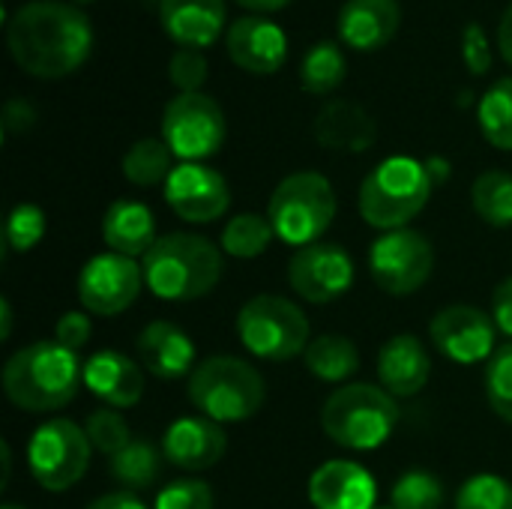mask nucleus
Returning <instances> with one entry per match:
<instances>
[{"label":"nucleus","instance_id":"79ce46f5","mask_svg":"<svg viewBox=\"0 0 512 509\" xmlns=\"http://www.w3.org/2000/svg\"><path fill=\"white\" fill-rule=\"evenodd\" d=\"M492 321L498 333H504L512 342V276L504 279L492 294Z\"/></svg>","mask_w":512,"mask_h":509},{"label":"nucleus","instance_id":"3c124183","mask_svg":"<svg viewBox=\"0 0 512 509\" xmlns=\"http://www.w3.org/2000/svg\"><path fill=\"white\" fill-rule=\"evenodd\" d=\"M387 509H393V507H387Z\"/></svg>","mask_w":512,"mask_h":509},{"label":"nucleus","instance_id":"7c9ffc66","mask_svg":"<svg viewBox=\"0 0 512 509\" xmlns=\"http://www.w3.org/2000/svg\"><path fill=\"white\" fill-rule=\"evenodd\" d=\"M477 120L492 147L512 150V78L495 81L483 93L477 105Z\"/></svg>","mask_w":512,"mask_h":509},{"label":"nucleus","instance_id":"f3484780","mask_svg":"<svg viewBox=\"0 0 512 509\" xmlns=\"http://www.w3.org/2000/svg\"><path fill=\"white\" fill-rule=\"evenodd\" d=\"M228 435L222 423L210 417H180L162 435V453L183 471H207L222 462Z\"/></svg>","mask_w":512,"mask_h":509},{"label":"nucleus","instance_id":"c9c22d12","mask_svg":"<svg viewBox=\"0 0 512 509\" xmlns=\"http://www.w3.org/2000/svg\"><path fill=\"white\" fill-rule=\"evenodd\" d=\"M486 399L492 411L512 426V342L501 345L486 363Z\"/></svg>","mask_w":512,"mask_h":509},{"label":"nucleus","instance_id":"a18cd8bd","mask_svg":"<svg viewBox=\"0 0 512 509\" xmlns=\"http://www.w3.org/2000/svg\"><path fill=\"white\" fill-rule=\"evenodd\" d=\"M498 51L504 54V60L512 66V3L507 6L501 24H498Z\"/></svg>","mask_w":512,"mask_h":509},{"label":"nucleus","instance_id":"bb28decb","mask_svg":"<svg viewBox=\"0 0 512 509\" xmlns=\"http://www.w3.org/2000/svg\"><path fill=\"white\" fill-rule=\"evenodd\" d=\"M171 162H174V153L162 138H141L126 150L120 168L132 186L150 189V186H159L171 177V171H174Z\"/></svg>","mask_w":512,"mask_h":509},{"label":"nucleus","instance_id":"9b49d317","mask_svg":"<svg viewBox=\"0 0 512 509\" xmlns=\"http://www.w3.org/2000/svg\"><path fill=\"white\" fill-rule=\"evenodd\" d=\"M369 270L381 291L393 297L417 294L435 270V249L414 228L384 231L369 249Z\"/></svg>","mask_w":512,"mask_h":509},{"label":"nucleus","instance_id":"7ed1b4c3","mask_svg":"<svg viewBox=\"0 0 512 509\" xmlns=\"http://www.w3.org/2000/svg\"><path fill=\"white\" fill-rule=\"evenodd\" d=\"M144 285L171 303L207 297L222 279V252L201 234H165L144 255Z\"/></svg>","mask_w":512,"mask_h":509},{"label":"nucleus","instance_id":"393cba45","mask_svg":"<svg viewBox=\"0 0 512 509\" xmlns=\"http://www.w3.org/2000/svg\"><path fill=\"white\" fill-rule=\"evenodd\" d=\"M102 240L111 252L126 258H141L153 249L156 237V219L147 204L120 198L114 201L102 216Z\"/></svg>","mask_w":512,"mask_h":509},{"label":"nucleus","instance_id":"cd10ccee","mask_svg":"<svg viewBox=\"0 0 512 509\" xmlns=\"http://www.w3.org/2000/svg\"><path fill=\"white\" fill-rule=\"evenodd\" d=\"M162 459H165V453H159L153 444L132 441L129 447H123L117 456L108 459V471L126 492H141V489H150L159 480Z\"/></svg>","mask_w":512,"mask_h":509},{"label":"nucleus","instance_id":"8fccbe9b","mask_svg":"<svg viewBox=\"0 0 512 509\" xmlns=\"http://www.w3.org/2000/svg\"><path fill=\"white\" fill-rule=\"evenodd\" d=\"M75 3H93V0H75Z\"/></svg>","mask_w":512,"mask_h":509},{"label":"nucleus","instance_id":"2f4dec72","mask_svg":"<svg viewBox=\"0 0 512 509\" xmlns=\"http://www.w3.org/2000/svg\"><path fill=\"white\" fill-rule=\"evenodd\" d=\"M276 237L273 225L267 216L258 213H240L234 216L225 228H222V249L231 258H258L270 249V240Z\"/></svg>","mask_w":512,"mask_h":509},{"label":"nucleus","instance_id":"72a5a7b5","mask_svg":"<svg viewBox=\"0 0 512 509\" xmlns=\"http://www.w3.org/2000/svg\"><path fill=\"white\" fill-rule=\"evenodd\" d=\"M45 237V213L36 204H18L6 216L3 252H30Z\"/></svg>","mask_w":512,"mask_h":509},{"label":"nucleus","instance_id":"a878e982","mask_svg":"<svg viewBox=\"0 0 512 509\" xmlns=\"http://www.w3.org/2000/svg\"><path fill=\"white\" fill-rule=\"evenodd\" d=\"M303 360H306V369L315 378L327 381V384L348 381L360 369V351L345 336H318V339H312Z\"/></svg>","mask_w":512,"mask_h":509},{"label":"nucleus","instance_id":"ddd939ff","mask_svg":"<svg viewBox=\"0 0 512 509\" xmlns=\"http://www.w3.org/2000/svg\"><path fill=\"white\" fill-rule=\"evenodd\" d=\"M288 285L306 303H333L354 285V261L336 243H312L294 252L288 264Z\"/></svg>","mask_w":512,"mask_h":509},{"label":"nucleus","instance_id":"20e7f679","mask_svg":"<svg viewBox=\"0 0 512 509\" xmlns=\"http://www.w3.org/2000/svg\"><path fill=\"white\" fill-rule=\"evenodd\" d=\"M429 165L414 156H390L375 165L360 186V216L381 231L405 228L432 198Z\"/></svg>","mask_w":512,"mask_h":509},{"label":"nucleus","instance_id":"a19ab883","mask_svg":"<svg viewBox=\"0 0 512 509\" xmlns=\"http://www.w3.org/2000/svg\"><path fill=\"white\" fill-rule=\"evenodd\" d=\"M90 330H93V324L84 312H66V315H60V321L54 327V342H60L63 348L78 354L90 342Z\"/></svg>","mask_w":512,"mask_h":509},{"label":"nucleus","instance_id":"49530a36","mask_svg":"<svg viewBox=\"0 0 512 509\" xmlns=\"http://www.w3.org/2000/svg\"><path fill=\"white\" fill-rule=\"evenodd\" d=\"M237 3L246 6V9H252V12H279L291 0H237Z\"/></svg>","mask_w":512,"mask_h":509},{"label":"nucleus","instance_id":"5701e85b","mask_svg":"<svg viewBox=\"0 0 512 509\" xmlns=\"http://www.w3.org/2000/svg\"><path fill=\"white\" fill-rule=\"evenodd\" d=\"M429 375H432L429 351L411 333L393 336L378 354V378L393 399L417 396L429 384Z\"/></svg>","mask_w":512,"mask_h":509},{"label":"nucleus","instance_id":"dca6fc26","mask_svg":"<svg viewBox=\"0 0 512 509\" xmlns=\"http://www.w3.org/2000/svg\"><path fill=\"white\" fill-rule=\"evenodd\" d=\"M228 54L231 60L252 72V75H273L282 69L285 57H288V36L285 30L261 15H246L237 18L228 27Z\"/></svg>","mask_w":512,"mask_h":509},{"label":"nucleus","instance_id":"6ab92c4d","mask_svg":"<svg viewBox=\"0 0 512 509\" xmlns=\"http://www.w3.org/2000/svg\"><path fill=\"white\" fill-rule=\"evenodd\" d=\"M402 24L399 0H345L339 9V39L354 51L384 48Z\"/></svg>","mask_w":512,"mask_h":509},{"label":"nucleus","instance_id":"e433bc0d","mask_svg":"<svg viewBox=\"0 0 512 509\" xmlns=\"http://www.w3.org/2000/svg\"><path fill=\"white\" fill-rule=\"evenodd\" d=\"M84 432L93 444V450L105 453L108 459L117 456L123 447L132 444V435H129V423L120 417L117 408H102V411H93L84 423Z\"/></svg>","mask_w":512,"mask_h":509},{"label":"nucleus","instance_id":"9d476101","mask_svg":"<svg viewBox=\"0 0 512 509\" xmlns=\"http://www.w3.org/2000/svg\"><path fill=\"white\" fill-rule=\"evenodd\" d=\"M225 114L207 93H177L162 111V141L183 162H201L225 144Z\"/></svg>","mask_w":512,"mask_h":509},{"label":"nucleus","instance_id":"0eeeda50","mask_svg":"<svg viewBox=\"0 0 512 509\" xmlns=\"http://www.w3.org/2000/svg\"><path fill=\"white\" fill-rule=\"evenodd\" d=\"M267 219L276 237L294 249L321 243L324 231L336 219V192L318 171L288 174L270 195Z\"/></svg>","mask_w":512,"mask_h":509},{"label":"nucleus","instance_id":"39448f33","mask_svg":"<svg viewBox=\"0 0 512 509\" xmlns=\"http://www.w3.org/2000/svg\"><path fill=\"white\" fill-rule=\"evenodd\" d=\"M399 423L396 399L375 384H345L321 408L324 435L345 450H378Z\"/></svg>","mask_w":512,"mask_h":509},{"label":"nucleus","instance_id":"c756f323","mask_svg":"<svg viewBox=\"0 0 512 509\" xmlns=\"http://www.w3.org/2000/svg\"><path fill=\"white\" fill-rule=\"evenodd\" d=\"M471 204L474 213L492 225V228H510L512 225V174L507 171H483L471 186Z\"/></svg>","mask_w":512,"mask_h":509},{"label":"nucleus","instance_id":"6e6552de","mask_svg":"<svg viewBox=\"0 0 512 509\" xmlns=\"http://www.w3.org/2000/svg\"><path fill=\"white\" fill-rule=\"evenodd\" d=\"M237 336L243 348L270 363H285L306 354L309 318L297 303L279 294H258L237 312Z\"/></svg>","mask_w":512,"mask_h":509},{"label":"nucleus","instance_id":"4468645a","mask_svg":"<svg viewBox=\"0 0 512 509\" xmlns=\"http://www.w3.org/2000/svg\"><path fill=\"white\" fill-rule=\"evenodd\" d=\"M495 321L477 309V306H447L429 321V339L438 348L441 357L459 363V366H474L483 360H492L495 354Z\"/></svg>","mask_w":512,"mask_h":509},{"label":"nucleus","instance_id":"f03ea898","mask_svg":"<svg viewBox=\"0 0 512 509\" xmlns=\"http://www.w3.org/2000/svg\"><path fill=\"white\" fill-rule=\"evenodd\" d=\"M78 384H84V363H78V354L54 339L15 351L3 366L6 399L30 414L69 405L78 393Z\"/></svg>","mask_w":512,"mask_h":509},{"label":"nucleus","instance_id":"ea45409f","mask_svg":"<svg viewBox=\"0 0 512 509\" xmlns=\"http://www.w3.org/2000/svg\"><path fill=\"white\" fill-rule=\"evenodd\" d=\"M462 57L471 75H486L492 69V45L477 21H471L462 33Z\"/></svg>","mask_w":512,"mask_h":509},{"label":"nucleus","instance_id":"1a4fd4ad","mask_svg":"<svg viewBox=\"0 0 512 509\" xmlns=\"http://www.w3.org/2000/svg\"><path fill=\"white\" fill-rule=\"evenodd\" d=\"M90 453L93 444L87 438V432L66 420H48L42 423L27 447V465L33 480L48 489V492H66L72 489L90 468Z\"/></svg>","mask_w":512,"mask_h":509},{"label":"nucleus","instance_id":"4be33fe9","mask_svg":"<svg viewBox=\"0 0 512 509\" xmlns=\"http://www.w3.org/2000/svg\"><path fill=\"white\" fill-rule=\"evenodd\" d=\"M162 30L180 48H207L222 36L225 0H159Z\"/></svg>","mask_w":512,"mask_h":509},{"label":"nucleus","instance_id":"aec40b11","mask_svg":"<svg viewBox=\"0 0 512 509\" xmlns=\"http://www.w3.org/2000/svg\"><path fill=\"white\" fill-rule=\"evenodd\" d=\"M312 135L327 150L363 153V150H369L375 144L378 123L363 105H357L351 99H333L312 120Z\"/></svg>","mask_w":512,"mask_h":509},{"label":"nucleus","instance_id":"4c0bfd02","mask_svg":"<svg viewBox=\"0 0 512 509\" xmlns=\"http://www.w3.org/2000/svg\"><path fill=\"white\" fill-rule=\"evenodd\" d=\"M153 509H213V489L204 480H174L156 495Z\"/></svg>","mask_w":512,"mask_h":509},{"label":"nucleus","instance_id":"58836bf2","mask_svg":"<svg viewBox=\"0 0 512 509\" xmlns=\"http://www.w3.org/2000/svg\"><path fill=\"white\" fill-rule=\"evenodd\" d=\"M168 78L180 93H201L207 81V60L195 48H177L168 60Z\"/></svg>","mask_w":512,"mask_h":509},{"label":"nucleus","instance_id":"09e8293b","mask_svg":"<svg viewBox=\"0 0 512 509\" xmlns=\"http://www.w3.org/2000/svg\"><path fill=\"white\" fill-rule=\"evenodd\" d=\"M3 509H24V507H18V504H3Z\"/></svg>","mask_w":512,"mask_h":509},{"label":"nucleus","instance_id":"c03bdc74","mask_svg":"<svg viewBox=\"0 0 512 509\" xmlns=\"http://www.w3.org/2000/svg\"><path fill=\"white\" fill-rule=\"evenodd\" d=\"M84 509H147L132 492H114V495H105L99 501H93L90 507Z\"/></svg>","mask_w":512,"mask_h":509},{"label":"nucleus","instance_id":"37998d69","mask_svg":"<svg viewBox=\"0 0 512 509\" xmlns=\"http://www.w3.org/2000/svg\"><path fill=\"white\" fill-rule=\"evenodd\" d=\"M33 120H36V111H33L30 102H24V99H9L6 102V108H3V129H6V135L30 129Z\"/></svg>","mask_w":512,"mask_h":509},{"label":"nucleus","instance_id":"b1692460","mask_svg":"<svg viewBox=\"0 0 512 509\" xmlns=\"http://www.w3.org/2000/svg\"><path fill=\"white\" fill-rule=\"evenodd\" d=\"M138 351V363H144V369L162 381H177L192 369L195 363V345L192 339L171 321H153L138 333L135 342Z\"/></svg>","mask_w":512,"mask_h":509},{"label":"nucleus","instance_id":"de8ad7c7","mask_svg":"<svg viewBox=\"0 0 512 509\" xmlns=\"http://www.w3.org/2000/svg\"><path fill=\"white\" fill-rule=\"evenodd\" d=\"M0 318H3V339H9V333H12V309H9V300L3 297L0 300Z\"/></svg>","mask_w":512,"mask_h":509},{"label":"nucleus","instance_id":"f8f14e48","mask_svg":"<svg viewBox=\"0 0 512 509\" xmlns=\"http://www.w3.org/2000/svg\"><path fill=\"white\" fill-rule=\"evenodd\" d=\"M144 285V267L135 258L105 252L90 258L78 273V300L90 315L111 318L129 309Z\"/></svg>","mask_w":512,"mask_h":509},{"label":"nucleus","instance_id":"423d86ee","mask_svg":"<svg viewBox=\"0 0 512 509\" xmlns=\"http://www.w3.org/2000/svg\"><path fill=\"white\" fill-rule=\"evenodd\" d=\"M267 387L261 372L231 354L210 357L189 375V402L216 423H243L261 411Z\"/></svg>","mask_w":512,"mask_h":509},{"label":"nucleus","instance_id":"412c9836","mask_svg":"<svg viewBox=\"0 0 512 509\" xmlns=\"http://www.w3.org/2000/svg\"><path fill=\"white\" fill-rule=\"evenodd\" d=\"M84 387L108 408H135L144 396V372L120 351H96L84 363Z\"/></svg>","mask_w":512,"mask_h":509},{"label":"nucleus","instance_id":"f257e3e1","mask_svg":"<svg viewBox=\"0 0 512 509\" xmlns=\"http://www.w3.org/2000/svg\"><path fill=\"white\" fill-rule=\"evenodd\" d=\"M12 60L36 78H63L93 54L90 18L60 0H30L15 9L6 24Z\"/></svg>","mask_w":512,"mask_h":509},{"label":"nucleus","instance_id":"c85d7f7f","mask_svg":"<svg viewBox=\"0 0 512 509\" xmlns=\"http://www.w3.org/2000/svg\"><path fill=\"white\" fill-rule=\"evenodd\" d=\"M345 72H348V63H345L342 48L336 42L324 39L306 51V57L300 63V84L312 96H327L345 81Z\"/></svg>","mask_w":512,"mask_h":509},{"label":"nucleus","instance_id":"2eb2a0df","mask_svg":"<svg viewBox=\"0 0 512 509\" xmlns=\"http://www.w3.org/2000/svg\"><path fill=\"white\" fill-rule=\"evenodd\" d=\"M165 201L183 222L207 225L228 213L231 189L216 168L204 162H180L165 180Z\"/></svg>","mask_w":512,"mask_h":509},{"label":"nucleus","instance_id":"a211bd4d","mask_svg":"<svg viewBox=\"0 0 512 509\" xmlns=\"http://www.w3.org/2000/svg\"><path fill=\"white\" fill-rule=\"evenodd\" d=\"M375 480L357 462L333 459L309 477V501L315 509H375Z\"/></svg>","mask_w":512,"mask_h":509},{"label":"nucleus","instance_id":"473e14b6","mask_svg":"<svg viewBox=\"0 0 512 509\" xmlns=\"http://www.w3.org/2000/svg\"><path fill=\"white\" fill-rule=\"evenodd\" d=\"M393 509H441L444 507V486L435 474L408 471L390 492Z\"/></svg>","mask_w":512,"mask_h":509},{"label":"nucleus","instance_id":"f704fd0d","mask_svg":"<svg viewBox=\"0 0 512 509\" xmlns=\"http://www.w3.org/2000/svg\"><path fill=\"white\" fill-rule=\"evenodd\" d=\"M456 509H512V486L504 477L477 474L462 483Z\"/></svg>","mask_w":512,"mask_h":509}]
</instances>
